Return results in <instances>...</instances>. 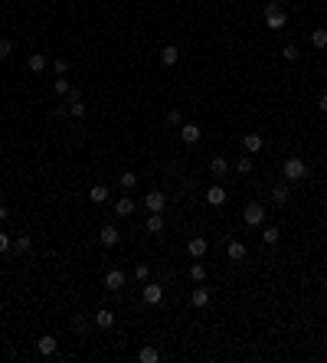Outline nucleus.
<instances>
[{"label":"nucleus","instance_id":"obj_1","mask_svg":"<svg viewBox=\"0 0 327 363\" xmlns=\"http://www.w3.org/2000/svg\"><path fill=\"white\" fill-rule=\"evenodd\" d=\"M282 173H285V180L288 184H301L304 177H308V164H304L301 157H288L282 164Z\"/></svg>","mask_w":327,"mask_h":363},{"label":"nucleus","instance_id":"obj_2","mask_svg":"<svg viewBox=\"0 0 327 363\" xmlns=\"http://www.w3.org/2000/svg\"><path fill=\"white\" fill-rule=\"evenodd\" d=\"M265 23H268V30H285L288 13L282 10V4H272V0H268V7H265Z\"/></svg>","mask_w":327,"mask_h":363},{"label":"nucleus","instance_id":"obj_3","mask_svg":"<svg viewBox=\"0 0 327 363\" xmlns=\"http://www.w3.org/2000/svg\"><path fill=\"white\" fill-rule=\"evenodd\" d=\"M242 219H246V226H262V222H265V206L249 203L246 209H242Z\"/></svg>","mask_w":327,"mask_h":363},{"label":"nucleus","instance_id":"obj_4","mask_svg":"<svg viewBox=\"0 0 327 363\" xmlns=\"http://www.w3.org/2000/svg\"><path fill=\"white\" fill-rule=\"evenodd\" d=\"M164 203H167V197L161 190H151L148 197H144V206H148L151 213H164Z\"/></svg>","mask_w":327,"mask_h":363},{"label":"nucleus","instance_id":"obj_5","mask_svg":"<svg viewBox=\"0 0 327 363\" xmlns=\"http://www.w3.org/2000/svg\"><path fill=\"white\" fill-rule=\"evenodd\" d=\"M206 249H210V246H206V239H203V236H193V239L186 242V252H190V259H203V255H206Z\"/></svg>","mask_w":327,"mask_h":363},{"label":"nucleus","instance_id":"obj_6","mask_svg":"<svg viewBox=\"0 0 327 363\" xmlns=\"http://www.w3.org/2000/svg\"><path fill=\"white\" fill-rule=\"evenodd\" d=\"M144 301H148V304H161L164 301V285L148 282V285H144Z\"/></svg>","mask_w":327,"mask_h":363},{"label":"nucleus","instance_id":"obj_7","mask_svg":"<svg viewBox=\"0 0 327 363\" xmlns=\"http://www.w3.org/2000/svg\"><path fill=\"white\" fill-rule=\"evenodd\" d=\"M105 288L108 291H121L124 288V271L121 268H111L108 275H105Z\"/></svg>","mask_w":327,"mask_h":363},{"label":"nucleus","instance_id":"obj_8","mask_svg":"<svg viewBox=\"0 0 327 363\" xmlns=\"http://www.w3.org/2000/svg\"><path fill=\"white\" fill-rule=\"evenodd\" d=\"M262 144H265V141H262V134H255V131H249V134L242 138V148H246V154H259Z\"/></svg>","mask_w":327,"mask_h":363},{"label":"nucleus","instance_id":"obj_9","mask_svg":"<svg viewBox=\"0 0 327 363\" xmlns=\"http://www.w3.org/2000/svg\"><path fill=\"white\" fill-rule=\"evenodd\" d=\"M246 252H249L246 242H239V239H232V242L226 246V255H229L232 262H242V259H246Z\"/></svg>","mask_w":327,"mask_h":363},{"label":"nucleus","instance_id":"obj_10","mask_svg":"<svg viewBox=\"0 0 327 363\" xmlns=\"http://www.w3.org/2000/svg\"><path fill=\"white\" fill-rule=\"evenodd\" d=\"M99 239H102V246H118V239H121V233H118L115 226H102V233H99Z\"/></svg>","mask_w":327,"mask_h":363},{"label":"nucleus","instance_id":"obj_11","mask_svg":"<svg viewBox=\"0 0 327 363\" xmlns=\"http://www.w3.org/2000/svg\"><path fill=\"white\" fill-rule=\"evenodd\" d=\"M206 203H210V206H222V203H226V190H222L219 184L210 187V190H206Z\"/></svg>","mask_w":327,"mask_h":363},{"label":"nucleus","instance_id":"obj_12","mask_svg":"<svg viewBox=\"0 0 327 363\" xmlns=\"http://www.w3.org/2000/svg\"><path fill=\"white\" fill-rule=\"evenodd\" d=\"M36 347H39V353H43V357H53V353H56V347H59V344H56V337H53V334H43Z\"/></svg>","mask_w":327,"mask_h":363},{"label":"nucleus","instance_id":"obj_13","mask_svg":"<svg viewBox=\"0 0 327 363\" xmlns=\"http://www.w3.org/2000/svg\"><path fill=\"white\" fill-rule=\"evenodd\" d=\"M190 304L193 308H206V304H210V291L206 288H193L190 291Z\"/></svg>","mask_w":327,"mask_h":363},{"label":"nucleus","instance_id":"obj_14","mask_svg":"<svg viewBox=\"0 0 327 363\" xmlns=\"http://www.w3.org/2000/svg\"><path fill=\"white\" fill-rule=\"evenodd\" d=\"M288 197H291V184H278L275 190H272V200H275L278 206H285V203H288Z\"/></svg>","mask_w":327,"mask_h":363},{"label":"nucleus","instance_id":"obj_15","mask_svg":"<svg viewBox=\"0 0 327 363\" xmlns=\"http://www.w3.org/2000/svg\"><path fill=\"white\" fill-rule=\"evenodd\" d=\"M180 138H183V144H197L200 141V128L197 124H183V128H180Z\"/></svg>","mask_w":327,"mask_h":363},{"label":"nucleus","instance_id":"obj_16","mask_svg":"<svg viewBox=\"0 0 327 363\" xmlns=\"http://www.w3.org/2000/svg\"><path fill=\"white\" fill-rule=\"evenodd\" d=\"M26 66H30V72H43V69L50 66V59H46L43 53H33V56H30V62H26Z\"/></svg>","mask_w":327,"mask_h":363},{"label":"nucleus","instance_id":"obj_17","mask_svg":"<svg viewBox=\"0 0 327 363\" xmlns=\"http://www.w3.org/2000/svg\"><path fill=\"white\" fill-rule=\"evenodd\" d=\"M137 360L141 363H157L161 353H157V347H141V350H137Z\"/></svg>","mask_w":327,"mask_h":363},{"label":"nucleus","instance_id":"obj_18","mask_svg":"<svg viewBox=\"0 0 327 363\" xmlns=\"http://www.w3.org/2000/svg\"><path fill=\"white\" fill-rule=\"evenodd\" d=\"M115 213H118V216H131V213H134V200H131V197H121V200L115 203Z\"/></svg>","mask_w":327,"mask_h":363},{"label":"nucleus","instance_id":"obj_19","mask_svg":"<svg viewBox=\"0 0 327 363\" xmlns=\"http://www.w3.org/2000/svg\"><path fill=\"white\" fill-rule=\"evenodd\" d=\"M177 59H180V50H177V46H164V50H161V62H164V66H173Z\"/></svg>","mask_w":327,"mask_h":363},{"label":"nucleus","instance_id":"obj_20","mask_svg":"<svg viewBox=\"0 0 327 363\" xmlns=\"http://www.w3.org/2000/svg\"><path fill=\"white\" fill-rule=\"evenodd\" d=\"M88 197H92V203H105V200H108V187L105 184H95L92 190H88Z\"/></svg>","mask_w":327,"mask_h":363},{"label":"nucleus","instance_id":"obj_21","mask_svg":"<svg viewBox=\"0 0 327 363\" xmlns=\"http://www.w3.org/2000/svg\"><path fill=\"white\" fill-rule=\"evenodd\" d=\"M148 233H164V213H151V219H148Z\"/></svg>","mask_w":327,"mask_h":363},{"label":"nucleus","instance_id":"obj_22","mask_svg":"<svg viewBox=\"0 0 327 363\" xmlns=\"http://www.w3.org/2000/svg\"><path fill=\"white\" fill-rule=\"evenodd\" d=\"M95 324H99L102 331H108V327L115 324V314H111V311H99V314H95Z\"/></svg>","mask_w":327,"mask_h":363},{"label":"nucleus","instance_id":"obj_23","mask_svg":"<svg viewBox=\"0 0 327 363\" xmlns=\"http://www.w3.org/2000/svg\"><path fill=\"white\" fill-rule=\"evenodd\" d=\"M278 239H282V233H278L275 226H265V229H262V242H265V246H275Z\"/></svg>","mask_w":327,"mask_h":363},{"label":"nucleus","instance_id":"obj_24","mask_svg":"<svg viewBox=\"0 0 327 363\" xmlns=\"http://www.w3.org/2000/svg\"><path fill=\"white\" fill-rule=\"evenodd\" d=\"M210 170H213V177H222V173L229 170V164H226V157H213L210 160Z\"/></svg>","mask_w":327,"mask_h":363},{"label":"nucleus","instance_id":"obj_25","mask_svg":"<svg viewBox=\"0 0 327 363\" xmlns=\"http://www.w3.org/2000/svg\"><path fill=\"white\" fill-rule=\"evenodd\" d=\"M311 43H314L317 50H327V30H324V26H321V30H314V33H311Z\"/></svg>","mask_w":327,"mask_h":363},{"label":"nucleus","instance_id":"obj_26","mask_svg":"<svg viewBox=\"0 0 327 363\" xmlns=\"http://www.w3.org/2000/svg\"><path fill=\"white\" fill-rule=\"evenodd\" d=\"M13 249H17L20 255H26V252H30V249H33V239H30V236H20V239L13 242Z\"/></svg>","mask_w":327,"mask_h":363},{"label":"nucleus","instance_id":"obj_27","mask_svg":"<svg viewBox=\"0 0 327 363\" xmlns=\"http://www.w3.org/2000/svg\"><path fill=\"white\" fill-rule=\"evenodd\" d=\"M53 88H56V95H69V88H72V85H69V79H66V75H56Z\"/></svg>","mask_w":327,"mask_h":363},{"label":"nucleus","instance_id":"obj_28","mask_svg":"<svg viewBox=\"0 0 327 363\" xmlns=\"http://www.w3.org/2000/svg\"><path fill=\"white\" fill-rule=\"evenodd\" d=\"M118 184H121L124 190H134V187H137V177H134V173H131V170H124V173H121V180H118Z\"/></svg>","mask_w":327,"mask_h":363},{"label":"nucleus","instance_id":"obj_29","mask_svg":"<svg viewBox=\"0 0 327 363\" xmlns=\"http://www.w3.org/2000/svg\"><path fill=\"white\" fill-rule=\"evenodd\" d=\"M190 278H193V282L200 285V282H203V278H206V268H203V265H200V262H193V265H190Z\"/></svg>","mask_w":327,"mask_h":363},{"label":"nucleus","instance_id":"obj_30","mask_svg":"<svg viewBox=\"0 0 327 363\" xmlns=\"http://www.w3.org/2000/svg\"><path fill=\"white\" fill-rule=\"evenodd\" d=\"M236 170H239L242 177H246V173H252V157H239V160H236Z\"/></svg>","mask_w":327,"mask_h":363},{"label":"nucleus","instance_id":"obj_31","mask_svg":"<svg viewBox=\"0 0 327 363\" xmlns=\"http://www.w3.org/2000/svg\"><path fill=\"white\" fill-rule=\"evenodd\" d=\"M134 278H137V282H148V278H151V268H148V265H137V268H134Z\"/></svg>","mask_w":327,"mask_h":363},{"label":"nucleus","instance_id":"obj_32","mask_svg":"<svg viewBox=\"0 0 327 363\" xmlns=\"http://www.w3.org/2000/svg\"><path fill=\"white\" fill-rule=\"evenodd\" d=\"M13 53V46H10V39H4L0 36V59H7V56Z\"/></svg>","mask_w":327,"mask_h":363},{"label":"nucleus","instance_id":"obj_33","mask_svg":"<svg viewBox=\"0 0 327 363\" xmlns=\"http://www.w3.org/2000/svg\"><path fill=\"white\" fill-rule=\"evenodd\" d=\"M53 69H56V75H66V72H69V62H66V59H56Z\"/></svg>","mask_w":327,"mask_h":363},{"label":"nucleus","instance_id":"obj_34","mask_svg":"<svg viewBox=\"0 0 327 363\" xmlns=\"http://www.w3.org/2000/svg\"><path fill=\"white\" fill-rule=\"evenodd\" d=\"M282 56H285L288 62H295V59H298V46H285V50H282Z\"/></svg>","mask_w":327,"mask_h":363},{"label":"nucleus","instance_id":"obj_35","mask_svg":"<svg viewBox=\"0 0 327 363\" xmlns=\"http://www.w3.org/2000/svg\"><path fill=\"white\" fill-rule=\"evenodd\" d=\"M69 111H72V115H75V118H85V105H82V102H75V105H69Z\"/></svg>","mask_w":327,"mask_h":363},{"label":"nucleus","instance_id":"obj_36","mask_svg":"<svg viewBox=\"0 0 327 363\" xmlns=\"http://www.w3.org/2000/svg\"><path fill=\"white\" fill-rule=\"evenodd\" d=\"M10 246H13V242H10V236H7V233H0V255H4Z\"/></svg>","mask_w":327,"mask_h":363},{"label":"nucleus","instance_id":"obj_37","mask_svg":"<svg viewBox=\"0 0 327 363\" xmlns=\"http://www.w3.org/2000/svg\"><path fill=\"white\" fill-rule=\"evenodd\" d=\"M66 99H69V105H75V102H82V92H79V88H69Z\"/></svg>","mask_w":327,"mask_h":363},{"label":"nucleus","instance_id":"obj_38","mask_svg":"<svg viewBox=\"0 0 327 363\" xmlns=\"http://www.w3.org/2000/svg\"><path fill=\"white\" fill-rule=\"evenodd\" d=\"M167 124H180V111H177V108L167 111Z\"/></svg>","mask_w":327,"mask_h":363},{"label":"nucleus","instance_id":"obj_39","mask_svg":"<svg viewBox=\"0 0 327 363\" xmlns=\"http://www.w3.org/2000/svg\"><path fill=\"white\" fill-rule=\"evenodd\" d=\"M72 327H75V331H85L88 324H85V317H75V321H72Z\"/></svg>","mask_w":327,"mask_h":363},{"label":"nucleus","instance_id":"obj_40","mask_svg":"<svg viewBox=\"0 0 327 363\" xmlns=\"http://www.w3.org/2000/svg\"><path fill=\"white\" fill-rule=\"evenodd\" d=\"M7 216H10V209H7V206H0V222H4Z\"/></svg>","mask_w":327,"mask_h":363},{"label":"nucleus","instance_id":"obj_41","mask_svg":"<svg viewBox=\"0 0 327 363\" xmlns=\"http://www.w3.org/2000/svg\"><path fill=\"white\" fill-rule=\"evenodd\" d=\"M317 105H321V111H327V92L321 95V102H317Z\"/></svg>","mask_w":327,"mask_h":363},{"label":"nucleus","instance_id":"obj_42","mask_svg":"<svg viewBox=\"0 0 327 363\" xmlns=\"http://www.w3.org/2000/svg\"><path fill=\"white\" fill-rule=\"evenodd\" d=\"M272 4H282V0H272Z\"/></svg>","mask_w":327,"mask_h":363}]
</instances>
